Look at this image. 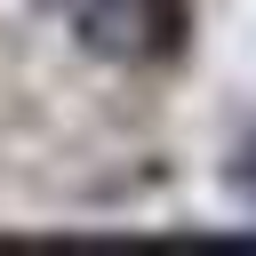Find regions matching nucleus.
<instances>
[{
    "label": "nucleus",
    "instance_id": "nucleus-1",
    "mask_svg": "<svg viewBox=\"0 0 256 256\" xmlns=\"http://www.w3.org/2000/svg\"><path fill=\"white\" fill-rule=\"evenodd\" d=\"M64 24L104 64H176L192 40V0H64Z\"/></svg>",
    "mask_w": 256,
    "mask_h": 256
},
{
    "label": "nucleus",
    "instance_id": "nucleus-2",
    "mask_svg": "<svg viewBox=\"0 0 256 256\" xmlns=\"http://www.w3.org/2000/svg\"><path fill=\"white\" fill-rule=\"evenodd\" d=\"M224 192H232L240 208H256V112L240 120V136H232V152H224Z\"/></svg>",
    "mask_w": 256,
    "mask_h": 256
}]
</instances>
